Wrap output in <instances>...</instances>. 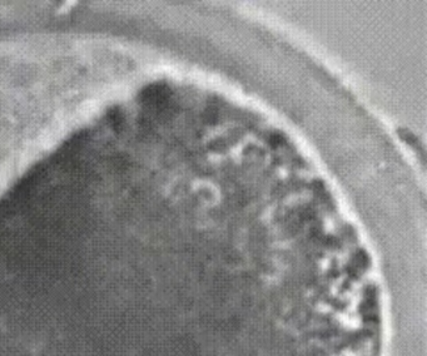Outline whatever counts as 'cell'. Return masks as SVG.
Returning a JSON list of instances; mask_svg holds the SVG:
<instances>
[{
  "instance_id": "6da1fadb",
  "label": "cell",
  "mask_w": 427,
  "mask_h": 356,
  "mask_svg": "<svg viewBox=\"0 0 427 356\" xmlns=\"http://www.w3.org/2000/svg\"><path fill=\"white\" fill-rule=\"evenodd\" d=\"M399 135H400V138H401L402 140H405L406 143L410 144L411 147L417 149L421 148V144H420L417 137L415 135H412L410 131H407V129H399Z\"/></svg>"
}]
</instances>
